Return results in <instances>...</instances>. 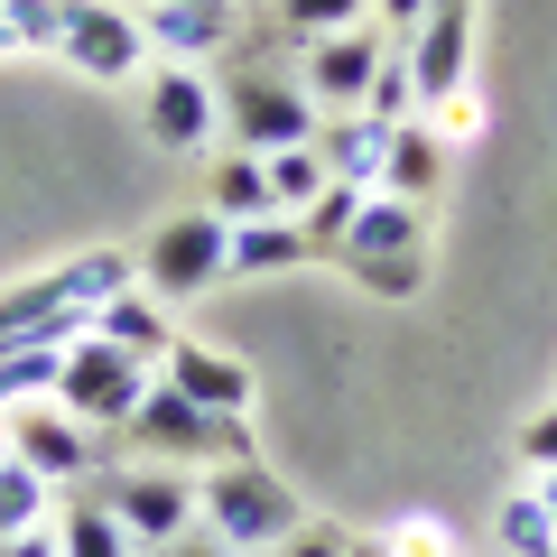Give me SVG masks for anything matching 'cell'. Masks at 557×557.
Returning a JSON list of instances; mask_svg holds the SVG:
<instances>
[{
    "instance_id": "1",
    "label": "cell",
    "mask_w": 557,
    "mask_h": 557,
    "mask_svg": "<svg viewBox=\"0 0 557 557\" xmlns=\"http://www.w3.org/2000/svg\"><path fill=\"white\" fill-rule=\"evenodd\" d=\"M139 288V260L131 251H75L57 270L20 278V288H0V344H75L94 335V307Z\"/></svg>"
},
{
    "instance_id": "2",
    "label": "cell",
    "mask_w": 557,
    "mask_h": 557,
    "mask_svg": "<svg viewBox=\"0 0 557 557\" xmlns=\"http://www.w3.org/2000/svg\"><path fill=\"white\" fill-rule=\"evenodd\" d=\"M121 446L131 456H149V465H242V456H260L251 446V418H223V409H196L186 391H168V381H149V399H139L131 418H121Z\"/></svg>"
},
{
    "instance_id": "3",
    "label": "cell",
    "mask_w": 557,
    "mask_h": 557,
    "mask_svg": "<svg viewBox=\"0 0 557 557\" xmlns=\"http://www.w3.org/2000/svg\"><path fill=\"white\" fill-rule=\"evenodd\" d=\"M196 520L223 539L233 557H260V548H278V539L298 530V493L270 474L260 456H242V465H205V483H196Z\"/></svg>"
},
{
    "instance_id": "4",
    "label": "cell",
    "mask_w": 557,
    "mask_h": 557,
    "mask_svg": "<svg viewBox=\"0 0 557 557\" xmlns=\"http://www.w3.org/2000/svg\"><path fill=\"white\" fill-rule=\"evenodd\" d=\"M214 94H223V131H233V149H251V159L298 149V139H317V121H325L317 102H307L298 75H278V65H260V57H242Z\"/></svg>"
},
{
    "instance_id": "5",
    "label": "cell",
    "mask_w": 557,
    "mask_h": 557,
    "mask_svg": "<svg viewBox=\"0 0 557 557\" xmlns=\"http://www.w3.org/2000/svg\"><path fill=\"white\" fill-rule=\"evenodd\" d=\"M139 260V288L149 298H205V288H223L233 278V223L214 214V205H196V214H177V223H159L149 233V251H131Z\"/></svg>"
},
{
    "instance_id": "6",
    "label": "cell",
    "mask_w": 557,
    "mask_h": 557,
    "mask_svg": "<svg viewBox=\"0 0 557 557\" xmlns=\"http://www.w3.org/2000/svg\"><path fill=\"white\" fill-rule=\"evenodd\" d=\"M149 381H159V362L121 354V344H102V335H75L65 344V372H57V409L84 418V428H102V437H121V418L149 399Z\"/></svg>"
},
{
    "instance_id": "7",
    "label": "cell",
    "mask_w": 557,
    "mask_h": 557,
    "mask_svg": "<svg viewBox=\"0 0 557 557\" xmlns=\"http://www.w3.org/2000/svg\"><path fill=\"white\" fill-rule=\"evenodd\" d=\"M94 493H102V511L121 520V539H131L139 557L196 530V483H186L177 465H149V456H131V465H112V474H102Z\"/></svg>"
},
{
    "instance_id": "8",
    "label": "cell",
    "mask_w": 557,
    "mask_h": 557,
    "mask_svg": "<svg viewBox=\"0 0 557 557\" xmlns=\"http://www.w3.org/2000/svg\"><path fill=\"white\" fill-rule=\"evenodd\" d=\"M10 446H20V456L38 465L57 493H84V483L112 474V437H102V428H84V418H65L57 399H38V409L10 418Z\"/></svg>"
},
{
    "instance_id": "9",
    "label": "cell",
    "mask_w": 557,
    "mask_h": 557,
    "mask_svg": "<svg viewBox=\"0 0 557 557\" xmlns=\"http://www.w3.org/2000/svg\"><path fill=\"white\" fill-rule=\"evenodd\" d=\"M139 112H149V139H159L168 159H205V149L223 139V94L196 75V65H149Z\"/></svg>"
},
{
    "instance_id": "10",
    "label": "cell",
    "mask_w": 557,
    "mask_h": 557,
    "mask_svg": "<svg viewBox=\"0 0 557 557\" xmlns=\"http://www.w3.org/2000/svg\"><path fill=\"white\" fill-rule=\"evenodd\" d=\"M57 57L75 65V75H94V84H131L139 57H149V38H139V20H131V10H112V0H65Z\"/></svg>"
},
{
    "instance_id": "11",
    "label": "cell",
    "mask_w": 557,
    "mask_h": 557,
    "mask_svg": "<svg viewBox=\"0 0 557 557\" xmlns=\"http://www.w3.org/2000/svg\"><path fill=\"white\" fill-rule=\"evenodd\" d=\"M381 47H391V38H381L372 20H362V28H335V38H307V47H298V84H307V102H317V112H362Z\"/></svg>"
},
{
    "instance_id": "12",
    "label": "cell",
    "mask_w": 557,
    "mask_h": 557,
    "mask_svg": "<svg viewBox=\"0 0 557 557\" xmlns=\"http://www.w3.org/2000/svg\"><path fill=\"white\" fill-rule=\"evenodd\" d=\"M399 57L418 75V112H446L456 94H474V10H428Z\"/></svg>"
},
{
    "instance_id": "13",
    "label": "cell",
    "mask_w": 557,
    "mask_h": 557,
    "mask_svg": "<svg viewBox=\"0 0 557 557\" xmlns=\"http://www.w3.org/2000/svg\"><path fill=\"white\" fill-rule=\"evenodd\" d=\"M131 20L168 65H196V57H214V47L242 38V0H139Z\"/></svg>"
},
{
    "instance_id": "14",
    "label": "cell",
    "mask_w": 557,
    "mask_h": 557,
    "mask_svg": "<svg viewBox=\"0 0 557 557\" xmlns=\"http://www.w3.org/2000/svg\"><path fill=\"white\" fill-rule=\"evenodd\" d=\"M159 381H168V391H186L196 409L251 418V362H242V354H223V344H196V335H177V344L159 354Z\"/></svg>"
},
{
    "instance_id": "15",
    "label": "cell",
    "mask_w": 557,
    "mask_h": 557,
    "mask_svg": "<svg viewBox=\"0 0 557 557\" xmlns=\"http://www.w3.org/2000/svg\"><path fill=\"white\" fill-rule=\"evenodd\" d=\"M391 131H399V121H372V112H325V121H317V159H325V177L372 186V196H381V168H391Z\"/></svg>"
},
{
    "instance_id": "16",
    "label": "cell",
    "mask_w": 557,
    "mask_h": 557,
    "mask_svg": "<svg viewBox=\"0 0 557 557\" xmlns=\"http://www.w3.org/2000/svg\"><path fill=\"white\" fill-rule=\"evenodd\" d=\"M372 251H399V260H428V205H399V196H362V214L344 223L335 260H372Z\"/></svg>"
},
{
    "instance_id": "17",
    "label": "cell",
    "mask_w": 557,
    "mask_h": 557,
    "mask_svg": "<svg viewBox=\"0 0 557 557\" xmlns=\"http://www.w3.org/2000/svg\"><path fill=\"white\" fill-rule=\"evenodd\" d=\"M298 260H317V233L298 214L233 223V278H270V270H298Z\"/></svg>"
},
{
    "instance_id": "18",
    "label": "cell",
    "mask_w": 557,
    "mask_h": 557,
    "mask_svg": "<svg viewBox=\"0 0 557 557\" xmlns=\"http://www.w3.org/2000/svg\"><path fill=\"white\" fill-rule=\"evenodd\" d=\"M94 335L121 344V354H139V362H159L168 344H177V325H168V307L149 298V288H121V298L94 307Z\"/></svg>"
},
{
    "instance_id": "19",
    "label": "cell",
    "mask_w": 557,
    "mask_h": 557,
    "mask_svg": "<svg viewBox=\"0 0 557 557\" xmlns=\"http://www.w3.org/2000/svg\"><path fill=\"white\" fill-rule=\"evenodd\" d=\"M437 177H446V139L428 131V121H399V131H391V168H381V196L428 205V196H437Z\"/></svg>"
},
{
    "instance_id": "20",
    "label": "cell",
    "mask_w": 557,
    "mask_h": 557,
    "mask_svg": "<svg viewBox=\"0 0 557 557\" xmlns=\"http://www.w3.org/2000/svg\"><path fill=\"white\" fill-rule=\"evenodd\" d=\"M205 205H214L223 223H260V214H278L270 168H260L251 149H223V159H214V177H205Z\"/></svg>"
},
{
    "instance_id": "21",
    "label": "cell",
    "mask_w": 557,
    "mask_h": 557,
    "mask_svg": "<svg viewBox=\"0 0 557 557\" xmlns=\"http://www.w3.org/2000/svg\"><path fill=\"white\" fill-rule=\"evenodd\" d=\"M47 530H57V557H139L131 539H121V520L102 511L94 483H84L75 502H57V520H47Z\"/></svg>"
},
{
    "instance_id": "22",
    "label": "cell",
    "mask_w": 557,
    "mask_h": 557,
    "mask_svg": "<svg viewBox=\"0 0 557 557\" xmlns=\"http://www.w3.org/2000/svg\"><path fill=\"white\" fill-rule=\"evenodd\" d=\"M47 520H57V483H47L38 465L20 456V446H0V539L47 530Z\"/></svg>"
},
{
    "instance_id": "23",
    "label": "cell",
    "mask_w": 557,
    "mask_h": 557,
    "mask_svg": "<svg viewBox=\"0 0 557 557\" xmlns=\"http://www.w3.org/2000/svg\"><path fill=\"white\" fill-rule=\"evenodd\" d=\"M57 372H65V344H0V418L57 399Z\"/></svg>"
},
{
    "instance_id": "24",
    "label": "cell",
    "mask_w": 557,
    "mask_h": 557,
    "mask_svg": "<svg viewBox=\"0 0 557 557\" xmlns=\"http://www.w3.org/2000/svg\"><path fill=\"white\" fill-rule=\"evenodd\" d=\"M260 168H270V196H278V214H307V205H317L325 186H335V177H325V159H317V139H298V149H270Z\"/></svg>"
},
{
    "instance_id": "25",
    "label": "cell",
    "mask_w": 557,
    "mask_h": 557,
    "mask_svg": "<svg viewBox=\"0 0 557 557\" xmlns=\"http://www.w3.org/2000/svg\"><path fill=\"white\" fill-rule=\"evenodd\" d=\"M493 539H502L511 557H557V520H548V502H539V483L493 511Z\"/></svg>"
},
{
    "instance_id": "26",
    "label": "cell",
    "mask_w": 557,
    "mask_h": 557,
    "mask_svg": "<svg viewBox=\"0 0 557 557\" xmlns=\"http://www.w3.org/2000/svg\"><path fill=\"white\" fill-rule=\"evenodd\" d=\"M372 20V0H278V28H288V38H335V28H362Z\"/></svg>"
},
{
    "instance_id": "27",
    "label": "cell",
    "mask_w": 557,
    "mask_h": 557,
    "mask_svg": "<svg viewBox=\"0 0 557 557\" xmlns=\"http://www.w3.org/2000/svg\"><path fill=\"white\" fill-rule=\"evenodd\" d=\"M362 112H372V121H418V75H409V57H399V47H381Z\"/></svg>"
},
{
    "instance_id": "28",
    "label": "cell",
    "mask_w": 557,
    "mask_h": 557,
    "mask_svg": "<svg viewBox=\"0 0 557 557\" xmlns=\"http://www.w3.org/2000/svg\"><path fill=\"white\" fill-rule=\"evenodd\" d=\"M344 278H354V288H372V298H418V288H428V260H399V251H372V260H344Z\"/></svg>"
},
{
    "instance_id": "29",
    "label": "cell",
    "mask_w": 557,
    "mask_h": 557,
    "mask_svg": "<svg viewBox=\"0 0 557 557\" xmlns=\"http://www.w3.org/2000/svg\"><path fill=\"white\" fill-rule=\"evenodd\" d=\"M362 196H372V186H344V177H335V186H325V196H317V205L298 214L307 233H317V251H335V242H344V223L362 214Z\"/></svg>"
},
{
    "instance_id": "30",
    "label": "cell",
    "mask_w": 557,
    "mask_h": 557,
    "mask_svg": "<svg viewBox=\"0 0 557 557\" xmlns=\"http://www.w3.org/2000/svg\"><path fill=\"white\" fill-rule=\"evenodd\" d=\"M520 465H530V474H557V399L520 428Z\"/></svg>"
},
{
    "instance_id": "31",
    "label": "cell",
    "mask_w": 557,
    "mask_h": 557,
    "mask_svg": "<svg viewBox=\"0 0 557 557\" xmlns=\"http://www.w3.org/2000/svg\"><path fill=\"white\" fill-rule=\"evenodd\" d=\"M344 539H354V530H325V520H298V530L278 539L270 557H344Z\"/></svg>"
},
{
    "instance_id": "32",
    "label": "cell",
    "mask_w": 557,
    "mask_h": 557,
    "mask_svg": "<svg viewBox=\"0 0 557 557\" xmlns=\"http://www.w3.org/2000/svg\"><path fill=\"white\" fill-rule=\"evenodd\" d=\"M428 10H437V0H372V28H381V38H391V47H409Z\"/></svg>"
},
{
    "instance_id": "33",
    "label": "cell",
    "mask_w": 557,
    "mask_h": 557,
    "mask_svg": "<svg viewBox=\"0 0 557 557\" xmlns=\"http://www.w3.org/2000/svg\"><path fill=\"white\" fill-rule=\"evenodd\" d=\"M391 548H399V557H456V539H446L437 520H399V530H391Z\"/></svg>"
},
{
    "instance_id": "34",
    "label": "cell",
    "mask_w": 557,
    "mask_h": 557,
    "mask_svg": "<svg viewBox=\"0 0 557 557\" xmlns=\"http://www.w3.org/2000/svg\"><path fill=\"white\" fill-rule=\"evenodd\" d=\"M149 557H233V548H223V539H214V530H205V520H196V530H186V539H168V548H149Z\"/></svg>"
},
{
    "instance_id": "35",
    "label": "cell",
    "mask_w": 557,
    "mask_h": 557,
    "mask_svg": "<svg viewBox=\"0 0 557 557\" xmlns=\"http://www.w3.org/2000/svg\"><path fill=\"white\" fill-rule=\"evenodd\" d=\"M0 557H57V530H20V539H0Z\"/></svg>"
},
{
    "instance_id": "36",
    "label": "cell",
    "mask_w": 557,
    "mask_h": 557,
    "mask_svg": "<svg viewBox=\"0 0 557 557\" xmlns=\"http://www.w3.org/2000/svg\"><path fill=\"white\" fill-rule=\"evenodd\" d=\"M0 57H28V47H20V20H10V0H0Z\"/></svg>"
},
{
    "instance_id": "37",
    "label": "cell",
    "mask_w": 557,
    "mask_h": 557,
    "mask_svg": "<svg viewBox=\"0 0 557 557\" xmlns=\"http://www.w3.org/2000/svg\"><path fill=\"white\" fill-rule=\"evenodd\" d=\"M344 557H399L391 539H344Z\"/></svg>"
},
{
    "instance_id": "38",
    "label": "cell",
    "mask_w": 557,
    "mask_h": 557,
    "mask_svg": "<svg viewBox=\"0 0 557 557\" xmlns=\"http://www.w3.org/2000/svg\"><path fill=\"white\" fill-rule=\"evenodd\" d=\"M539 502H548V520H557V474H539Z\"/></svg>"
},
{
    "instance_id": "39",
    "label": "cell",
    "mask_w": 557,
    "mask_h": 557,
    "mask_svg": "<svg viewBox=\"0 0 557 557\" xmlns=\"http://www.w3.org/2000/svg\"><path fill=\"white\" fill-rule=\"evenodd\" d=\"M437 10H474V0H437Z\"/></svg>"
}]
</instances>
